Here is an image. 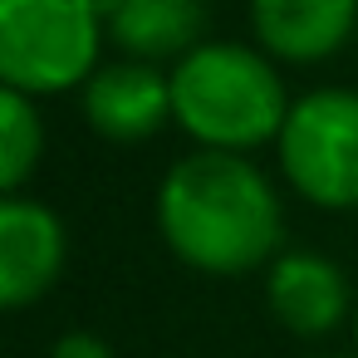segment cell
Wrapping results in <instances>:
<instances>
[{"label": "cell", "mask_w": 358, "mask_h": 358, "mask_svg": "<svg viewBox=\"0 0 358 358\" xmlns=\"http://www.w3.org/2000/svg\"><path fill=\"white\" fill-rule=\"evenodd\" d=\"M162 245L196 275L236 280L265 270L285 250V201L270 172L245 152L192 148L152 196Z\"/></svg>", "instance_id": "6da1fadb"}, {"label": "cell", "mask_w": 358, "mask_h": 358, "mask_svg": "<svg viewBox=\"0 0 358 358\" xmlns=\"http://www.w3.org/2000/svg\"><path fill=\"white\" fill-rule=\"evenodd\" d=\"M172 128L192 138V148L245 152L275 148L289 89L280 64L255 40H201L172 69Z\"/></svg>", "instance_id": "7a4b0ae2"}, {"label": "cell", "mask_w": 358, "mask_h": 358, "mask_svg": "<svg viewBox=\"0 0 358 358\" xmlns=\"http://www.w3.org/2000/svg\"><path fill=\"white\" fill-rule=\"evenodd\" d=\"M108 30L84 0H0V84L30 99L84 89Z\"/></svg>", "instance_id": "3957f363"}, {"label": "cell", "mask_w": 358, "mask_h": 358, "mask_svg": "<svg viewBox=\"0 0 358 358\" xmlns=\"http://www.w3.org/2000/svg\"><path fill=\"white\" fill-rule=\"evenodd\" d=\"M275 162L314 211H358V89L319 84L299 94L275 138Z\"/></svg>", "instance_id": "277c9868"}, {"label": "cell", "mask_w": 358, "mask_h": 358, "mask_svg": "<svg viewBox=\"0 0 358 358\" xmlns=\"http://www.w3.org/2000/svg\"><path fill=\"white\" fill-rule=\"evenodd\" d=\"M69 265V226L35 196H0V314L40 304Z\"/></svg>", "instance_id": "5b68a950"}, {"label": "cell", "mask_w": 358, "mask_h": 358, "mask_svg": "<svg viewBox=\"0 0 358 358\" xmlns=\"http://www.w3.org/2000/svg\"><path fill=\"white\" fill-rule=\"evenodd\" d=\"M79 108L103 143H148L172 123V74L148 59H108L79 89Z\"/></svg>", "instance_id": "8992f818"}, {"label": "cell", "mask_w": 358, "mask_h": 358, "mask_svg": "<svg viewBox=\"0 0 358 358\" xmlns=\"http://www.w3.org/2000/svg\"><path fill=\"white\" fill-rule=\"evenodd\" d=\"M265 309L294 338H329L353 319V285L338 260L319 250H280L265 270Z\"/></svg>", "instance_id": "52a82bcc"}, {"label": "cell", "mask_w": 358, "mask_h": 358, "mask_svg": "<svg viewBox=\"0 0 358 358\" xmlns=\"http://www.w3.org/2000/svg\"><path fill=\"white\" fill-rule=\"evenodd\" d=\"M250 40L275 64H324L358 35V0H245Z\"/></svg>", "instance_id": "ba28073f"}, {"label": "cell", "mask_w": 358, "mask_h": 358, "mask_svg": "<svg viewBox=\"0 0 358 358\" xmlns=\"http://www.w3.org/2000/svg\"><path fill=\"white\" fill-rule=\"evenodd\" d=\"M206 35V0H123L108 20V45L128 59L172 69Z\"/></svg>", "instance_id": "9c48e42d"}, {"label": "cell", "mask_w": 358, "mask_h": 358, "mask_svg": "<svg viewBox=\"0 0 358 358\" xmlns=\"http://www.w3.org/2000/svg\"><path fill=\"white\" fill-rule=\"evenodd\" d=\"M45 157L40 99L0 84V196H20Z\"/></svg>", "instance_id": "30bf717a"}, {"label": "cell", "mask_w": 358, "mask_h": 358, "mask_svg": "<svg viewBox=\"0 0 358 358\" xmlns=\"http://www.w3.org/2000/svg\"><path fill=\"white\" fill-rule=\"evenodd\" d=\"M50 358H118V353H113L108 338H99V334H89V329H64V334L55 338Z\"/></svg>", "instance_id": "8fae6325"}, {"label": "cell", "mask_w": 358, "mask_h": 358, "mask_svg": "<svg viewBox=\"0 0 358 358\" xmlns=\"http://www.w3.org/2000/svg\"><path fill=\"white\" fill-rule=\"evenodd\" d=\"M84 6H89V10H94V20L108 30V20L118 15V6H123V0H84Z\"/></svg>", "instance_id": "7c38bea8"}, {"label": "cell", "mask_w": 358, "mask_h": 358, "mask_svg": "<svg viewBox=\"0 0 358 358\" xmlns=\"http://www.w3.org/2000/svg\"><path fill=\"white\" fill-rule=\"evenodd\" d=\"M348 329H353V348H358V304H353V319H348Z\"/></svg>", "instance_id": "4fadbf2b"}, {"label": "cell", "mask_w": 358, "mask_h": 358, "mask_svg": "<svg viewBox=\"0 0 358 358\" xmlns=\"http://www.w3.org/2000/svg\"><path fill=\"white\" fill-rule=\"evenodd\" d=\"M329 358H348V353H329ZM353 358H358V353H353Z\"/></svg>", "instance_id": "5bb4252c"}]
</instances>
